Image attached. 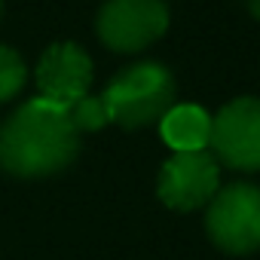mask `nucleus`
Instances as JSON below:
<instances>
[{"label":"nucleus","instance_id":"obj_1","mask_svg":"<svg viewBox=\"0 0 260 260\" xmlns=\"http://www.w3.org/2000/svg\"><path fill=\"white\" fill-rule=\"evenodd\" d=\"M80 132L71 113L46 98L25 101L0 125V166L16 178H46L74 162Z\"/></svg>","mask_w":260,"mask_h":260},{"label":"nucleus","instance_id":"obj_2","mask_svg":"<svg viewBox=\"0 0 260 260\" xmlns=\"http://www.w3.org/2000/svg\"><path fill=\"white\" fill-rule=\"evenodd\" d=\"M175 77L159 61H138L122 68L107 89L98 95L107 113V122L122 128H141L159 122L175 107Z\"/></svg>","mask_w":260,"mask_h":260},{"label":"nucleus","instance_id":"obj_3","mask_svg":"<svg viewBox=\"0 0 260 260\" xmlns=\"http://www.w3.org/2000/svg\"><path fill=\"white\" fill-rule=\"evenodd\" d=\"M205 230L211 242L230 254H251L260 248V187L230 184L208 202Z\"/></svg>","mask_w":260,"mask_h":260},{"label":"nucleus","instance_id":"obj_4","mask_svg":"<svg viewBox=\"0 0 260 260\" xmlns=\"http://www.w3.org/2000/svg\"><path fill=\"white\" fill-rule=\"evenodd\" d=\"M95 31L113 52H141L169 31V10L162 0H107Z\"/></svg>","mask_w":260,"mask_h":260},{"label":"nucleus","instance_id":"obj_5","mask_svg":"<svg viewBox=\"0 0 260 260\" xmlns=\"http://www.w3.org/2000/svg\"><path fill=\"white\" fill-rule=\"evenodd\" d=\"M211 156L236 172H260V98H236L211 116Z\"/></svg>","mask_w":260,"mask_h":260},{"label":"nucleus","instance_id":"obj_6","mask_svg":"<svg viewBox=\"0 0 260 260\" xmlns=\"http://www.w3.org/2000/svg\"><path fill=\"white\" fill-rule=\"evenodd\" d=\"M156 193L175 211H193L211 202L217 193V159L208 150L169 156L159 169Z\"/></svg>","mask_w":260,"mask_h":260},{"label":"nucleus","instance_id":"obj_7","mask_svg":"<svg viewBox=\"0 0 260 260\" xmlns=\"http://www.w3.org/2000/svg\"><path fill=\"white\" fill-rule=\"evenodd\" d=\"M92 86V58L86 55L83 46L71 40L52 43L37 64V89L40 98L71 110L80 98L89 95Z\"/></svg>","mask_w":260,"mask_h":260},{"label":"nucleus","instance_id":"obj_8","mask_svg":"<svg viewBox=\"0 0 260 260\" xmlns=\"http://www.w3.org/2000/svg\"><path fill=\"white\" fill-rule=\"evenodd\" d=\"M162 141L175 153H196L208 147L211 138V116L196 104H175L159 119Z\"/></svg>","mask_w":260,"mask_h":260},{"label":"nucleus","instance_id":"obj_9","mask_svg":"<svg viewBox=\"0 0 260 260\" xmlns=\"http://www.w3.org/2000/svg\"><path fill=\"white\" fill-rule=\"evenodd\" d=\"M28 80V68L22 61V55L10 46H0V104L13 101Z\"/></svg>","mask_w":260,"mask_h":260},{"label":"nucleus","instance_id":"obj_10","mask_svg":"<svg viewBox=\"0 0 260 260\" xmlns=\"http://www.w3.org/2000/svg\"><path fill=\"white\" fill-rule=\"evenodd\" d=\"M68 113H71V122H74L77 132H98L101 125H107L104 104H101V98H95V95L80 98Z\"/></svg>","mask_w":260,"mask_h":260},{"label":"nucleus","instance_id":"obj_11","mask_svg":"<svg viewBox=\"0 0 260 260\" xmlns=\"http://www.w3.org/2000/svg\"><path fill=\"white\" fill-rule=\"evenodd\" d=\"M248 13L260 22V0H248Z\"/></svg>","mask_w":260,"mask_h":260},{"label":"nucleus","instance_id":"obj_12","mask_svg":"<svg viewBox=\"0 0 260 260\" xmlns=\"http://www.w3.org/2000/svg\"><path fill=\"white\" fill-rule=\"evenodd\" d=\"M0 13H4V0H0Z\"/></svg>","mask_w":260,"mask_h":260}]
</instances>
